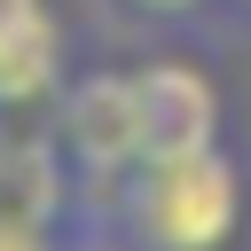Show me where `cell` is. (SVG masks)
<instances>
[{"mask_svg":"<svg viewBox=\"0 0 251 251\" xmlns=\"http://www.w3.org/2000/svg\"><path fill=\"white\" fill-rule=\"evenodd\" d=\"M63 86V16L55 0H0V118L47 110Z\"/></svg>","mask_w":251,"mask_h":251,"instance_id":"3957f363","label":"cell"},{"mask_svg":"<svg viewBox=\"0 0 251 251\" xmlns=\"http://www.w3.org/2000/svg\"><path fill=\"white\" fill-rule=\"evenodd\" d=\"M235 227H243V165L220 141L141 157L94 220V235L126 251H227Z\"/></svg>","mask_w":251,"mask_h":251,"instance_id":"6da1fadb","label":"cell"},{"mask_svg":"<svg viewBox=\"0 0 251 251\" xmlns=\"http://www.w3.org/2000/svg\"><path fill=\"white\" fill-rule=\"evenodd\" d=\"M133 78H141L149 157H157V149H204V141H220V86H212L204 63L157 55V63H133Z\"/></svg>","mask_w":251,"mask_h":251,"instance_id":"277c9868","label":"cell"},{"mask_svg":"<svg viewBox=\"0 0 251 251\" xmlns=\"http://www.w3.org/2000/svg\"><path fill=\"white\" fill-rule=\"evenodd\" d=\"M55 149L71 165V196H78V227L102 220L110 188L149 157V126H141V78L133 71H78L55 86ZM71 227V235H78Z\"/></svg>","mask_w":251,"mask_h":251,"instance_id":"7a4b0ae2","label":"cell"},{"mask_svg":"<svg viewBox=\"0 0 251 251\" xmlns=\"http://www.w3.org/2000/svg\"><path fill=\"white\" fill-rule=\"evenodd\" d=\"M118 8H126V16H157V24H165V16H196L204 0H118Z\"/></svg>","mask_w":251,"mask_h":251,"instance_id":"8992f818","label":"cell"},{"mask_svg":"<svg viewBox=\"0 0 251 251\" xmlns=\"http://www.w3.org/2000/svg\"><path fill=\"white\" fill-rule=\"evenodd\" d=\"M0 251H63V235H55L47 220H31V212L0 204Z\"/></svg>","mask_w":251,"mask_h":251,"instance_id":"5b68a950","label":"cell"},{"mask_svg":"<svg viewBox=\"0 0 251 251\" xmlns=\"http://www.w3.org/2000/svg\"><path fill=\"white\" fill-rule=\"evenodd\" d=\"M227 8H235V16H251V0H227Z\"/></svg>","mask_w":251,"mask_h":251,"instance_id":"52a82bcc","label":"cell"}]
</instances>
